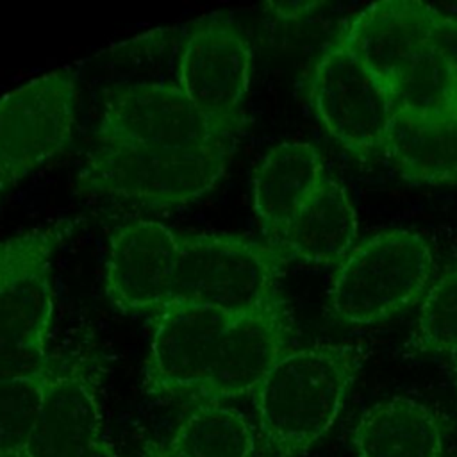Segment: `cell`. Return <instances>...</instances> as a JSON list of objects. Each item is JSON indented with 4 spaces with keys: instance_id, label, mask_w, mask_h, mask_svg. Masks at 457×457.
Returning <instances> with one entry per match:
<instances>
[{
    "instance_id": "7a4b0ae2",
    "label": "cell",
    "mask_w": 457,
    "mask_h": 457,
    "mask_svg": "<svg viewBox=\"0 0 457 457\" xmlns=\"http://www.w3.org/2000/svg\"><path fill=\"white\" fill-rule=\"evenodd\" d=\"M236 145L200 150H152L95 143L77 184L91 196L152 209L177 207L209 193L223 177Z\"/></svg>"
},
{
    "instance_id": "2e32d148",
    "label": "cell",
    "mask_w": 457,
    "mask_h": 457,
    "mask_svg": "<svg viewBox=\"0 0 457 457\" xmlns=\"http://www.w3.org/2000/svg\"><path fill=\"white\" fill-rule=\"evenodd\" d=\"M359 457H441L443 427L423 403L396 396L370 407L353 428Z\"/></svg>"
},
{
    "instance_id": "603a6c76",
    "label": "cell",
    "mask_w": 457,
    "mask_h": 457,
    "mask_svg": "<svg viewBox=\"0 0 457 457\" xmlns=\"http://www.w3.org/2000/svg\"><path fill=\"white\" fill-rule=\"evenodd\" d=\"M79 221L61 218L23 230L0 241V296L7 286L30 266L52 261L55 252L71 237Z\"/></svg>"
},
{
    "instance_id": "8fae6325",
    "label": "cell",
    "mask_w": 457,
    "mask_h": 457,
    "mask_svg": "<svg viewBox=\"0 0 457 457\" xmlns=\"http://www.w3.org/2000/svg\"><path fill=\"white\" fill-rule=\"evenodd\" d=\"M291 332V316L280 295L236 316L221 336L211 373L195 398L223 403L253 393L289 350Z\"/></svg>"
},
{
    "instance_id": "ac0fdd59",
    "label": "cell",
    "mask_w": 457,
    "mask_h": 457,
    "mask_svg": "<svg viewBox=\"0 0 457 457\" xmlns=\"http://www.w3.org/2000/svg\"><path fill=\"white\" fill-rule=\"evenodd\" d=\"M54 320L50 261L18 275L0 296V339L46 352Z\"/></svg>"
},
{
    "instance_id": "e0dca14e",
    "label": "cell",
    "mask_w": 457,
    "mask_h": 457,
    "mask_svg": "<svg viewBox=\"0 0 457 457\" xmlns=\"http://www.w3.org/2000/svg\"><path fill=\"white\" fill-rule=\"evenodd\" d=\"M382 152L409 180L457 184V116L395 112Z\"/></svg>"
},
{
    "instance_id": "cb8c5ba5",
    "label": "cell",
    "mask_w": 457,
    "mask_h": 457,
    "mask_svg": "<svg viewBox=\"0 0 457 457\" xmlns=\"http://www.w3.org/2000/svg\"><path fill=\"white\" fill-rule=\"evenodd\" d=\"M61 362L48 355L5 339H0V384L23 380L45 373Z\"/></svg>"
},
{
    "instance_id": "ba28073f",
    "label": "cell",
    "mask_w": 457,
    "mask_h": 457,
    "mask_svg": "<svg viewBox=\"0 0 457 457\" xmlns=\"http://www.w3.org/2000/svg\"><path fill=\"white\" fill-rule=\"evenodd\" d=\"M95 143L152 150L236 145L220 137L177 84L134 82L104 91Z\"/></svg>"
},
{
    "instance_id": "277c9868",
    "label": "cell",
    "mask_w": 457,
    "mask_h": 457,
    "mask_svg": "<svg viewBox=\"0 0 457 457\" xmlns=\"http://www.w3.org/2000/svg\"><path fill=\"white\" fill-rule=\"evenodd\" d=\"M434 255L412 230L371 236L337 264L328 287L332 316L345 325H371L425 296Z\"/></svg>"
},
{
    "instance_id": "4fadbf2b",
    "label": "cell",
    "mask_w": 457,
    "mask_h": 457,
    "mask_svg": "<svg viewBox=\"0 0 457 457\" xmlns=\"http://www.w3.org/2000/svg\"><path fill=\"white\" fill-rule=\"evenodd\" d=\"M98 378L84 362L54 373L20 457H82L102 439Z\"/></svg>"
},
{
    "instance_id": "8992f818",
    "label": "cell",
    "mask_w": 457,
    "mask_h": 457,
    "mask_svg": "<svg viewBox=\"0 0 457 457\" xmlns=\"http://www.w3.org/2000/svg\"><path fill=\"white\" fill-rule=\"evenodd\" d=\"M77 104L71 68L43 73L0 98V196L70 145Z\"/></svg>"
},
{
    "instance_id": "d4e9b609",
    "label": "cell",
    "mask_w": 457,
    "mask_h": 457,
    "mask_svg": "<svg viewBox=\"0 0 457 457\" xmlns=\"http://www.w3.org/2000/svg\"><path fill=\"white\" fill-rule=\"evenodd\" d=\"M428 45L445 61L457 80V18L439 14Z\"/></svg>"
},
{
    "instance_id": "d6986e66",
    "label": "cell",
    "mask_w": 457,
    "mask_h": 457,
    "mask_svg": "<svg viewBox=\"0 0 457 457\" xmlns=\"http://www.w3.org/2000/svg\"><path fill=\"white\" fill-rule=\"evenodd\" d=\"M168 445L182 457H252L257 436L239 409L200 402Z\"/></svg>"
},
{
    "instance_id": "f1b7e54d",
    "label": "cell",
    "mask_w": 457,
    "mask_h": 457,
    "mask_svg": "<svg viewBox=\"0 0 457 457\" xmlns=\"http://www.w3.org/2000/svg\"><path fill=\"white\" fill-rule=\"evenodd\" d=\"M453 371H455V382H457V357H453Z\"/></svg>"
},
{
    "instance_id": "3957f363",
    "label": "cell",
    "mask_w": 457,
    "mask_h": 457,
    "mask_svg": "<svg viewBox=\"0 0 457 457\" xmlns=\"http://www.w3.org/2000/svg\"><path fill=\"white\" fill-rule=\"evenodd\" d=\"M289 257L273 243L232 234L179 232L171 302L228 316L252 312L278 295Z\"/></svg>"
},
{
    "instance_id": "44dd1931",
    "label": "cell",
    "mask_w": 457,
    "mask_h": 457,
    "mask_svg": "<svg viewBox=\"0 0 457 457\" xmlns=\"http://www.w3.org/2000/svg\"><path fill=\"white\" fill-rule=\"evenodd\" d=\"M411 346L418 352L457 357V266L446 270L427 289Z\"/></svg>"
},
{
    "instance_id": "5bb4252c",
    "label": "cell",
    "mask_w": 457,
    "mask_h": 457,
    "mask_svg": "<svg viewBox=\"0 0 457 457\" xmlns=\"http://www.w3.org/2000/svg\"><path fill=\"white\" fill-rule=\"evenodd\" d=\"M325 179L320 152L305 141H284L261 159L252 179V200L268 243H278Z\"/></svg>"
},
{
    "instance_id": "7c38bea8",
    "label": "cell",
    "mask_w": 457,
    "mask_h": 457,
    "mask_svg": "<svg viewBox=\"0 0 457 457\" xmlns=\"http://www.w3.org/2000/svg\"><path fill=\"white\" fill-rule=\"evenodd\" d=\"M439 14L423 2H377L350 20L337 41L391 91L427 50Z\"/></svg>"
},
{
    "instance_id": "484cf974",
    "label": "cell",
    "mask_w": 457,
    "mask_h": 457,
    "mask_svg": "<svg viewBox=\"0 0 457 457\" xmlns=\"http://www.w3.org/2000/svg\"><path fill=\"white\" fill-rule=\"evenodd\" d=\"M323 4L320 2H270L264 5L275 18L284 21H296L312 14Z\"/></svg>"
},
{
    "instance_id": "ffe728a7",
    "label": "cell",
    "mask_w": 457,
    "mask_h": 457,
    "mask_svg": "<svg viewBox=\"0 0 457 457\" xmlns=\"http://www.w3.org/2000/svg\"><path fill=\"white\" fill-rule=\"evenodd\" d=\"M395 112L416 116H457V80L430 48L391 87Z\"/></svg>"
},
{
    "instance_id": "6da1fadb",
    "label": "cell",
    "mask_w": 457,
    "mask_h": 457,
    "mask_svg": "<svg viewBox=\"0 0 457 457\" xmlns=\"http://www.w3.org/2000/svg\"><path fill=\"white\" fill-rule=\"evenodd\" d=\"M362 362L353 345L289 348L252 393L261 457H300L339 416Z\"/></svg>"
},
{
    "instance_id": "30bf717a",
    "label": "cell",
    "mask_w": 457,
    "mask_h": 457,
    "mask_svg": "<svg viewBox=\"0 0 457 457\" xmlns=\"http://www.w3.org/2000/svg\"><path fill=\"white\" fill-rule=\"evenodd\" d=\"M179 232L161 221L132 220L114 228L105 262V293L127 314H157L171 302Z\"/></svg>"
},
{
    "instance_id": "9a60e30c",
    "label": "cell",
    "mask_w": 457,
    "mask_h": 457,
    "mask_svg": "<svg viewBox=\"0 0 457 457\" xmlns=\"http://www.w3.org/2000/svg\"><path fill=\"white\" fill-rule=\"evenodd\" d=\"M357 225V214L345 187L327 177L277 246L289 259L311 264H339L353 250Z\"/></svg>"
},
{
    "instance_id": "4316f807",
    "label": "cell",
    "mask_w": 457,
    "mask_h": 457,
    "mask_svg": "<svg viewBox=\"0 0 457 457\" xmlns=\"http://www.w3.org/2000/svg\"><path fill=\"white\" fill-rule=\"evenodd\" d=\"M145 457H182L168 443L148 441L145 445Z\"/></svg>"
},
{
    "instance_id": "52a82bcc",
    "label": "cell",
    "mask_w": 457,
    "mask_h": 457,
    "mask_svg": "<svg viewBox=\"0 0 457 457\" xmlns=\"http://www.w3.org/2000/svg\"><path fill=\"white\" fill-rule=\"evenodd\" d=\"M305 89L320 123L350 154L382 150L395 114L391 91L337 39L314 62Z\"/></svg>"
},
{
    "instance_id": "7402d4cb",
    "label": "cell",
    "mask_w": 457,
    "mask_h": 457,
    "mask_svg": "<svg viewBox=\"0 0 457 457\" xmlns=\"http://www.w3.org/2000/svg\"><path fill=\"white\" fill-rule=\"evenodd\" d=\"M55 366L30 378L0 384V457H20L36 425Z\"/></svg>"
},
{
    "instance_id": "5b68a950",
    "label": "cell",
    "mask_w": 457,
    "mask_h": 457,
    "mask_svg": "<svg viewBox=\"0 0 457 457\" xmlns=\"http://www.w3.org/2000/svg\"><path fill=\"white\" fill-rule=\"evenodd\" d=\"M252 62L250 39L228 16L196 21L179 54L177 86L211 129L232 143L246 125Z\"/></svg>"
},
{
    "instance_id": "83f0119b",
    "label": "cell",
    "mask_w": 457,
    "mask_h": 457,
    "mask_svg": "<svg viewBox=\"0 0 457 457\" xmlns=\"http://www.w3.org/2000/svg\"><path fill=\"white\" fill-rule=\"evenodd\" d=\"M82 457H118V453H116V450L112 448V445L105 439V437H102L93 448H89Z\"/></svg>"
},
{
    "instance_id": "9c48e42d",
    "label": "cell",
    "mask_w": 457,
    "mask_h": 457,
    "mask_svg": "<svg viewBox=\"0 0 457 457\" xmlns=\"http://www.w3.org/2000/svg\"><path fill=\"white\" fill-rule=\"evenodd\" d=\"M234 316L170 302L154 314L143 387L150 396H191L204 387L221 336Z\"/></svg>"
}]
</instances>
